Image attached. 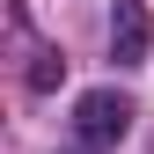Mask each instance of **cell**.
<instances>
[{
    "mask_svg": "<svg viewBox=\"0 0 154 154\" xmlns=\"http://www.w3.org/2000/svg\"><path fill=\"white\" fill-rule=\"evenodd\" d=\"M73 132H81L88 147H118L125 132H132V103L110 95V88H88L81 103H73Z\"/></svg>",
    "mask_w": 154,
    "mask_h": 154,
    "instance_id": "cell-1",
    "label": "cell"
},
{
    "mask_svg": "<svg viewBox=\"0 0 154 154\" xmlns=\"http://www.w3.org/2000/svg\"><path fill=\"white\" fill-rule=\"evenodd\" d=\"M110 51H118V66L147 59V8L140 0H118V15H110Z\"/></svg>",
    "mask_w": 154,
    "mask_h": 154,
    "instance_id": "cell-2",
    "label": "cell"
}]
</instances>
